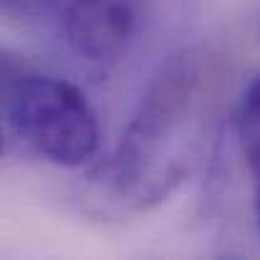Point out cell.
I'll return each mask as SVG.
<instances>
[{
	"mask_svg": "<svg viewBox=\"0 0 260 260\" xmlns=\"http://www.w3.org/2000/svg\"><path fill=\"white\" fill-rule=\"evenodd\" d=\"M235 134L250 172L260 179V76L253 79L240 96L235 111Z\"/></svg>",
	"mask_w": 260,
	"mask_h": 260,
	"instance_id": "4",
	"label": "cell"
},
{
	"mask_svg": "<svg viewBox=\"0 0 260 260\" xmlns=\"http://www.w3.org/2000/svg\"><path fill=\"white\" fill-rule=\"evenodd\" d=\"M5 129L56 167H81L99 152V119L84 91L58 76L3 63Z\"/></svg>",
	"mask_w": 260,
	"mask_h": 260,
	"instance_id": "2",
	"label": "cell"
},
{
	"mask_svg": "<svg viewBox=\"0 0 260 260\" xmlns=\"http://www.w3.org/2000/svg\"><path fill=\"white\" fill-rule=\"evenodd\" d=\"M3 10L10 15H33L43 10L46 5H53V0H0Z\"/></svg>",
	"mask_w": 260,
	"mask_h": 260,
	"instance_id": "5",
	"label": "cell"
},
{
	"mask_svg": "<svg viewBox=\"0 0 260 260\" xmlns=\"http://www.w3.org/2000/svg\"><path fill=\"white\" fill-rule=\"evenodd\" d=\"M202 132L200 69L177 56L149 84L116 152L101 167V184L119 205L142 210L187 179Z\"/></svg>",
	"mask_w": 260,
	"mask_h": 260,
	"instance_id": "1",
	"label": "cell"
},
{
	"mask_svg": "<svg viewBox=\"0 0 260 260\" xmlns=\"http://www.w3.org/2000/svg\"><path fill=\"white\" fill-rule=\"evenodd\" d=\"M69 46L88 61L119 58L134 36V0H53Z\"/></svg>",
	"mask_w": 260,
	"mask_h": 260,
	"instance_id": "3",
	"label": "cell"
},
{
	"mask_svg": "<svg viewBox=\"0 0 260 260\" xmlns=\"http://www.w3.org/2000/svg\"><path fill=\"white\" fill-rule=\"evenodd\" d=\"M255 228L260 235V179H255Z\"/></svg>",
	"mask_w": 260,
	"mask_h": 260,
	"instance_id": "6",
	"label": "cell"
}]
</instances>
